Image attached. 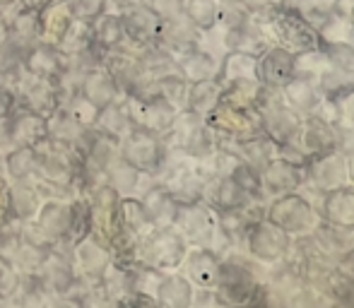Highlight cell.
<instances>
[{
	"label": "cell",
	"instance_id": "6da1fadb",
	"mask_svg": "<svg viewBox=\"0 0 354 308\" xmlns=\"http://www.w3.org/2000/svg\"><path fill=\"white\" fill-rule=\"evenodd\" d=\"M210 173L212 171L207 159H193L188 154L169 152L154 181L162 183L178 205H186V202L201 200L203 186Z\"/></svg>",
	"mask_w": 354,
	"mask_h": 308
},
{
	"label": "cell",
	"instance_id": "7a4b0ae2",
	"mask_svg": "<svg viewBox=\"0 0 354 308\" xmlns=\"http://www.w3.org/2000/svg\"><path fill=\"white\" fill-rule=\"evenodd\" d=\"M162 140L169 152L188 154L193 159H210L219 147L217 135L207 126V121L191 108L176 111L171 126L162 133Z\"/></svg>",
	"mask_w": 354,
	"mask_h": 308
},
{
	"label": "cell",
	"instance_id": "3957f363",
	"mask_svg": "<svg viewBox=\"0 0 354 308\" xmlns=\"http://www.w3.org/2000/svg\"><path fill=\"white\" fill-rule=\"evenodd\" d=\"M174 227L181 231V236L188 241V246L210 248L219 258H224L234 248L232 243H229V238L219 231L217 212H214L205 200L178 205Z\"/></svg>",
	"mask_w": 354,
	"mask_h": 308
},
{
	"label": "cell",
	"instance_id": "277c9868",
	"mask_svg": "<svg viewBox=\"0 0 354 308\" xmlns=\"http://www.w3.org/2000/svg\"><path fill=\"white\" fill-rule=\"evenodd\" d=\"M77 176H80V154L75 152L73 145L46 137L37 147V176L34 178H41V181L51 183V186L63 188V191L71 193L75 198L80 195Z\"/></svg>",
	"mask_w": 354,
	"mask_h": 308
},
{
	"label": "cell",
	"instance_id": "5b68a950",
	"mask_svg": "<svg viewBox=\"0 0 354 308\" xmlns=\"http://www.w3.org/2000/svg\"><path fill=\"white\" fill-rule=\"evenodd\" d=\"M258 285H261V277L256 275V267L248 258H241L229 251L219 260L217 285H214L217 304H251Z\"/></svg>",
	"mask_w": 354,
	"mask_h": 308
},
{
	"label": "cell",
	"instance_id": "8992f818",
	"mask_svg": "<svg viewBox=\"0 0 354 308\" xmlns=\"http://www.w3.org/2000/svg\"><path fill=\"white\" fill-rule=\"evenodd\" d=\"M8 84L12 87L15 99H17V106L29 108L34 113H41V116H51L53 111L61 108V104L66 102L68 92L63 89L61 82L56 79L39 77L34 73L19 68L15 75L8 77Z\"/></svg>",
	"mask_w": 354,
	"mask_h": 308
},
{
	"label": "cell",
	"instance_id": "52a82bcc",
	"mask_svg": "<svg viewBox=\"0 0 354 308\" xmlns=\"http://www.w3.org/2000/svg\"><path fill=\"white\" fill-rule=\"evenodd\" d=\"M186 251L188 241L176 227H154L149 233H145L138 246V262L162 272H174L186 258Z\"/></svg>",
	"mask_w": 354,
	"mask_h": 308
},
{
	"label": "cell",
	"instance_id": "ba28073f",
	"mask_svg": "<svg viewBox=\"0 0 354 308\" xmlns=\"http://www.w3.org/2000/svg\"><path fill=\"white\" fill-rule=\"evenodd\" d=\"M205 121L217 135V142H239L263 133V121L256 106H234V104L219 102L207 113Z\"/></svg>",
	"mask_w": 354,
	"mask_h": 308
},
{
	"label": "cell",
	"instance_id": "9c48e42d",
	"mask_svg": "<svg viewBox=\"0 0 354 308\" xmlns=\"http://www.w3.org/2000/svg\"><path fill=\"white\" fill-rule=\"evenodd\" d=\"M266 217L272 224H277L280 229L287 231L289 236L311 233L318 222H321V215L313 207V202L299 191L277 195V200L266 210Z\"/></svg>",
	"mask_w": 354,
	"mask_h": 308
},
{
	"label": "cell",
	"instance_id": "30bf717a",
	"mask_svg": "<svg viewBox=\"0 0 354 308\" xmlns=\"http://www.w3.org/2000/svg\"><path fill=\"white\" fill-rule=\"evenodd\" d=\"M48 137V118L29 108L15 106L0 121V154L12 147H39Z\"/></svg>",
	"mask_w": 354,
	"mask_h": 308
},
{
	"label": "cell",
	"instance_id": "8fae6325",
	"mask_svg": "<svg viewBox=\"0 0 354 308\" xmlns=\"http://www.w3.org/2000/svg\"><path fill=\"white\" fill-rule=\"evenodd\" d=\"M167 154L169 150H167V145H164L162 135L142 131V128H131V131L121 137V142H118V157L131 164V166L149 173L152 178L159 173Z\"/></svg>",
	"mask_w": 354,
	"mask_h": 308
},
{
	"label": "cell",
	"instance_id": "7c38bea8",
	"mask_svg": "<svg viewBox=\"0 0 354 308\" xmlns=\"http://www.w3.org/2000/svg\"><path fill=\"white\" fill-rule=\"evenodd\" d=\"M272 27L275 34L280 37L282 48H287L289 53H308V51H318L321 48L323 37L292 8V5L284 0V5L280 8V12L272 19Z\"/></svg>",
	"mask_w": 354,
	"mask_h": 308
},
{
	"label": "cell",
	"instance_id": "4fadbf2b",
	"mask_svg": "<svg viewBox=\"0 0 354 308\" xmlns=\"http://www.w3.org/2000/svg\"><path fill=\"white\" fill-rule=\"evenodd\" d=\"M123 106H126L133 128H142V131L157 133V135H162L176 116V108L159 94L123 97Z\"/></svg>",
	"mask_w": 354,
	"mask_h": 308
},
{
	"label": "cell",
	"instance_id": "5bb4252c",
	"mask_svg": "<svg viewBox=\"0 0 354 308\" xmlns=\"http://www.w3.org/2000/svg\"><path fill=\"white\" fill-rule=\"evenodd\" d=\"M89 202V217H92V231L99 238H104L106 243H111V238L121 231V222H118V195L109 183L92 188L84 193Z\"/></svg>",
	"mask_w": 354,
	"mask_h": 308
},
{
	"label": "cell",
	"instance_id": "9a60e30c",
	"mask_svg": "<svg viewBox=\"0 0 354 308\" xmlns=\"http://www.w3.org/2000/svg\"><path fill=\"white\" fill-rule=\"evenodd\" d=\"M243 243H246V251L251 253L256 260L277 262V260H282L284 253H287L289 243H292V236L284 229H280L277 224H272L268 217H263L256 224H251Z\"/></svg>",
	"mask_w": 354,
	"mask_h": 308
},
{
	"label": "cell",
	"instance_id": "2e32d148",
	"mask_svg": "<svg viewBox=\"0 0 354 308\" xmlns=\"http://www.w3.org/2000/svg\"><path fill=\"white\" fill-rule=\"evenodd\" d=\"M73 262L80 277L89 282H99L106 267L113 262V253L104 238H99L94 231L82 236L73 248Z\"/></svg>",
	"mask_w": 354,
	"mask_h": 308
},
{
	"label": "cell",
	"instance_id": "e0dca14e",
	"mask_svg": "<svg viewBox=\"0 0 354 308\" xmlns=\"http://www.w3.org/2000/svg\"><path fill=\"white\" fill-rule=\"evenodd\" d=\"M289 142H297L301 152L311 159L318 154L337 150V131L321 113H306V116H301V128H299L297 137Z\"/></svg>",
	"mask_w": 354,
	"mask_h": 308
},
{
	"label": "cell",
	"instance_id": "ac0fdd59",
	"mask_svg": "<svg viewBox=\"0 0 354 308\" xmlns=\"http://www.w3.org/2000/svg\"><path fill=\"white\" fill-rule=\"evenodd\" d=\"M306 183L316 188V193H326L333 188H340L350 183L347 176V159L342 152L333 150L318 154L306 162Z\"/></svg>",
	"mask_w": 354,
	"mask_h": 308
},
{
	"label": "cell",
	"instance_id": "d6986e66",
	"mask_svg": "<svg viewBox=\"0 0 354 308\" xmlns=\"http://www.w3.org/2000/svg\"><path fill=\"white\" fill-rule=\"evenodd\" d=\"M306 183V166L292 164L282 157H275L261 169V191L263 195H284V193L301 191Z\"/></svg>",
	"mask_w": 354,
	"mask_h": 308
},
{
	"label": "cell",
	"instance_id": "ffe728a7",
	"mask_svg": "<svg viewBox=\"0 0 354 308\" xmlns=\"http://www.w3.org/2000/svg\"><path fill=\"white\" fill-rule=\"evenodd\" d=\"M22 68L39 77H46V79H56V82L63 84L66 79L68 70H71V58L68 53H63L56 44H34L27 53H24V61Z\"/></svg>",
	"mask_w": 354,
	"mask_h": 308
},
{
	"label": "cell",
	"instance_id": "44dd1931",
	"mask_svg": "<svg viewBox=\"0 0 354 308\" xmlns=\"http://www.w3.org/2000/svg\"><path fill=\"white\" fill-rule=\"evenodd\" d=\"M219 260H222V258L214 251H210V248L188 246L186 258L181 260L178 270L191 282L193 289H214V285H217Z\"/></svg>",
	"mask_w": 354,
	"mask_h": 308
},
{
	"label": "cell",
	"instance_id": "7402d4cb",
	"mask_svg": "<svg viewBox=\"0 0 354 308\" xmlns=\"http://www.w3.org/2000/svg\"><path fill=\"white\" fill-rule=\"evenodd\" d=\"M201 200H205L214 212L222 210H241L253 200L232 176H222V173H210L203 186Z\"/></svg>",
	"mask_w": 354,
	"mask_h": 308
},
{
	"label": "cell",
	"instance_id": "603a6c76",
	"mask_svg": "<svg viewBox=\"0 0 354 308\" xmlns=\"http://www.w3.org/2000/svg\"><path fill=\"white\" fill-rule=\"evenodd\" d=\"M297 75V56L289 53L287 48L275 46L266 48L261 56L256 58V77L266 87L282 89L284 84Z\"/></svg>",
	"mask_w": 354,
	"mask_h": 308
},
{
	"label": "cell",
	"instance_id": "cb8c5ba5",
	"mask_svg": "<svg viewBox=\"0 0 354 308\" xmlns=\"http://www.w3.org/2000/svg\"><path fill=\"white\" fill-rule=\"evenodd\" d=\"M71 217H73L71 200L46 198V200H41V207H39L37 217H34V227H37L39 233H41L46 241L56 243V241H61V238H66L68 231H71Z\"/></svg>",
	"mask_w": 354,
	"mask_h": 308
},
{
	"label": "cell",
	"instance_id": "d4e9b609",
	"mask_svg": "<svg viewBox=\"0 0 354 308\" xmlns=\"http://www.w3.org/2000/svg\"><path fill=\"white\" fill-rule=\"evenodd\" d=\"M203 32L186 17V15H178V17L171 19H162L159 24V34L157 41L171 53L174 58H178L181 53L191 51L201 44Z\"/></svg>",
	"mask_w": 354,
	"mask_h": 308
},
{
	"label": "cell",
	"instance_id": "484cf974",
	"mask_svg": "<svg viewBox=\"0 0 354 308\" xmlns=\"http://www.w3.org/2000/svg\"><path fill=\"white\" fill-rule=\"evenodd\" d=\"M39 277H41L48 294L58 296V299H63V296L75 287V282L80 280L73 258L63 256V253L53 251V248L46 256V260H44V265L39 267Z\"/></svg>",
	"mask_w": 354,
	"mask_h": 308
},
{
	"label": "cell",
	"instance_id": "4316f807",
	"mask_svg": "<svg viewBox=\"0 0 354 308\" xmlns=\"http://www.w3.org/2000/svg\"><path fill=\"white\" fill-rule=\"evenodd\" d=\"M75 92L82 94L84 99H89L97 108H104V106H109V104L121 102L123 99L116 79L109 75L106 68H94V70L82 73L77 79Z\"/></svg>",
	"mask_w": 354,
	"mask_h": 308
},
{
	"label": "cell",
	"instance_id": "83f0119b",
	"mask_svg": "<svg viewBox=\"0 0 354 308\" xmlns=\"http://www.w3.org/2000/svg\"><path fill=\"white\" fill-rule=\"evenodd\" d=\"M121 22H123V32H126V41L149 44V41H157L162 17L154 10H149L145 3H138L133 8L121 10Z\"/></svg>",
	"mask_w": 354,
	"mask_h": 308
},
{
	"label": "cell",
	"instance_id": "f1b7e54d",
	"mask_svg": "<svg viewBox=\"0 0 354 308\" xmlns=\"http://www.w3.org/2000/svg\"><path fill=\"white\" fill-rule=\"evenodd\" d=\"M318 215L321 220L330 222L342 229H354V188L340 186L326 191L318 202Z\"/></svg>",
	"mask_w": 354,
	"mask_h": 308
},
{
	"label": "cell",
	"instance_id": "f546056e",
	"mask_svg": "<svg viewBox=\"0 0 354 308\" xmlns=\"http://www.w3.org/2000/svg\"><path fill=\"white\" fill-rule=\"evenodd\" d=\"M140 202L145 207V215L152 222V227H174L178 212V202L171 198V193L162 186L159 181H152L140 193Z\"/></svg>",
	"mask_w": 354,
	"mask_h": 308
},
{
	"label": "cell",
	"instance_id": "4dcf8cb0",
	"mask_svg": "<svg viewBox=\"0 0 354 308\" xmlns=\"http://www.w3.org/2000/svg\"><path fill=\"white\" fill-rule=\"evenodd\" d=\"M8 41L17 51L27 53L34 44H39V12L32 8L17 5L8 12Z\"/></svg>",
	"mask_w": 354,
	"mask_h": 308
},
{
	"label": "cell",
	"instance_id": "1f68e13d",
	"mask_svg": "<svg viewBox=\"0 0 354 308\" xmlns=\"http://www.w3.org/2000/svg\"><path fill=\"white\" fill-rule=\"evenodd\" d=\"M154 178L149 173L140 171V169L131 166L128 162H123L121 157H116L106 169V183L118 193V195H140L145 188L152 183Z\"/></svg>",
	"mask_w": 354,
	"mask_h": 308
},
{
	"label": "cell",
	"instance_id": "d6a6232c",
	"mask_svg": "<svg viewBox=\"0 0 354 308\" xmlns=\"http://www.w3.org/2000/svg\"><path fill=\"white\" fill-rule=\"evenodd\" d=\"M176 70H178V75L186 77L188 82H201V79L217 77L219 56H214V53H210L203 46H196L176 58Z\"/></svg>",
	"mask_w": 354,
	"mask_h": 308
},
{
	"label": "cell",
	"instance_id": "836d02e7",
	"mask_svg": "<svg viewBox=\"0 0 354 308\" xmlns=\"http://www.w3.org/2000/svg\"><path fill=\"white\" fill-rule=\"evenodd\" d=\"M73 19L75 17L66 0H56V3H51L48 8H44L41 12H39V41L56 44L58 46V41L63 39V34L71 27Z\"/></svg>",
	"mask_w": 354,
	"mask_h": 308
},
{
	"label": "cell",
	"instance_id": "e575fe53",
	"mask_svg": "<svg viewBox=\"0 0 354 308\" xmlns=\"http://www.w3.org/2000/svg\"><path fill=\"white\" fill-rule=\"evenodd\" d=\"M44 198L34 188L32 181H8V205L15 220L29 222L37 217Z\"/></svg>",
	"mask_w": 354,
	"mask_h": 308
},
{
	"label": "cell",
	"instance_id": "d590c367",
	"mask_svg": "<svg viewBox=\"0 0 354 308\" xmlns=\"http://www.w3.org/2000/svg\"><path fill=\"white\" fill-rule=\"evenodd\" d=\"M193 285L181 272H164L157 289V306L167 308H188L193 306Z\"/></svg>",
	"mask_w": 354,
	"mask_h": 308
},
{
	"label": "cell",
	"instance_id": "8d00e7d4",
	"mask_svg": "<svg viewBox=\"0 0 354 308\" xmlns=\"http://www.w3.org/2000/svg\"><path fill=\"white\" fill-rule=\"evenodd\" d=\"M92 41L97 44L102 51H113V48H121L126 41V32H123L121 12H102L99 17L92 19Z\"/></svg>",
	"mask_w": 354,
	"mask_h": 308
},
{
	"label": "cell",
	"instance_id": "74e56055",
	"mask_svg": "<svg viewBox=\"0 0 354 308\" xmlns=\"http://www.w3.org/2000/svg\"><path fill=\"white\" fill-rule=\"evenodd\" d=\"M294 10L316 29L323 34L337 17L342 19L340 10H337V0H289Z\"/></svg>",
	"mask_w": 354,
	"mask_h": 308
},
{
	"label": "cell",
	"instance_id": "f35d334b",
	"mask_svg": "<svg viewBox=\"0 0 354 308\" xmlns=\"http://www.w3.org/2000/svg\"><path fill=\"white\" fill-rule=\"evenodd\" d=\"M3 171L8 181H32L37 176V147H12L3 152Z\"/></svg>",
	"mask_w": 354,
	"mask_h": 308
},
{
	"label": "cell",
	"instance_id": "ab89813d",
	"mask_svg": "<svg viewBox=\"0 0 354 308\" xmlns=\"http://www.w3.org/2000/svg\"><path fill=\"white\" fill-rule=\"evenodd\" d=\"M118 222H121L123 231L140 238V241H142L145 233H149L154 229L152 222H149L147 215H145L140 198H136V195H123L121 200H118Z\"/></svg>",
	"mask_w": 354,
	"mask_h": 308
},
{
	"label": "cell",
	"instance_id": "60d3db41",
	"mask_svg": "<svg viewBox=\"0 0 354 308\" xmlns=\"http://www.w3.org/2000/svg\"><path fill=\"white\" fill-rule=\"evenodd\" d=\"M219 102H222V82H219L217 77L191 82V87H188L186 108H191L198 116L207 118V113H210Z\"/></svg>",
	"mask_w": 354,
	"mask_h": 308
},
{
	"label": "cell",
	"instance_id": "b9f144b4",
	"mask_svg": "<svg viewBox=\"0 0 354 308\" xmlns=\"http://www.w3.org/2000/svg\"><path fill=\"white\" fill-rule=\"evenodd\" d=\"M94 128H97L99 133H104V135H109V137H113V140L121 142V137L133 128L126 106H123V99L121 102H113V104H109V106L99 108V116H97Z\"/></svg>",
	"mask_w": 354,
	"mask_h": 308
},
{
	"label": "cell",
	"instance_id": "7bdbcfd3",
	"mask_svg": "<svg viewBox=\"0 0 354 308\" xmlns=\"http://www.w3.org/2000/svg\"><path fill=\"white\" fill-rule=\"evenodd\" d=\"M316 287L326 291V296L335 304H354V277L340 265L328 270Z\"/></svg>",
	"mask_w": 354,
	"mask_h": 308
},
{
	"label": "cell",
	"instance_id": "ee69618b",
	"mask_svg": "<svg viewBox=\"0 0 354 308\" xmlns=\"http://www.w3.org/2000/svg\"><path fill=\"white\" fill-rule=\"evenodd\" d=\"M222 3L219 0H183V15L196 24L201 32L217 27Z\"/></svg>",
	"mask_w": 354,
	"mask_h": 308
},
{
	"label": "cell",
	"instance_id": "f6af8a7d",
	"mask_svg": "<svg viewBox=\"0 0 354 308\" xmlns=\"http://www.w3.org/2000/svg\"><path fill=\"white\" fill-rule=\"evenodd\" d=\"M154 82H157V94H159V97L167 99V102L171 104L176 111L186 108L188 87H191V82H188L186 77H181L178 73H169V75L157 77Z\"/></svg>",
	"mask_w": 354,
	"mask_h": 308
},
{
	"label": "cell",
	"instance_id": "bcb514c9",
	"mask_svg": "<svg viewBox=\"0 0 354 308\" xmlns=\"http://www.w3.org/2000/svg\"><path fill=\"white\" fill-rule=\"evenodd\" d=\"M82 131L84 128L80 126L77 121H73L63 108H58V111H53L51 116H48V137H53V140H58V142L75 145V142L80 140V135H82Z\"/></svg>",
	"mask_w": 354,
	"mask_h": 308
},
{
	"label": "cell",
	"instance_id": "7dc6e473",
	"mask_svg": "<svg viewBox=\"0 0 354 308\" xmlns=\"http://www.w3.org/2000/svg\"><path fill=\"white\" fill-rule=\"evenodd\" d=\"M89 44H92V22H87V19H73L71 27L63 34V39L58 41V48L63 53H68V56H73V53L87 48Z\"/></svg>",
	"mask_w": 354,
	"mask_h": 308
},
{
	"label": "cell",
	"instance_id": "c3c4849f",
	"mask_svg": "<svg viewBox=\"0 0 354 308\" xmlns=\"http://www.w3.org/2000/svg\"><path fill=\"white\" fill-rule=\"evenodd\" d=\"M61 108L73 118V121H77L82 128H94L97 116H99V108L94 106L89 99H84L82 94H77V92L68 94L66 102L61 104Z\"/></svg>",
	"mask_w": 354,
	"mask_h": 308
},
{
	"label": "cell",
	"instance_id": "681fc988",
	"mask_svg": "<svg viewBox=\"0 0 354 308\" xmlns=\"http://www.w3.org/2000/svg\"><path fill=\"white\" fill-rule=\"evenodd\" d=\"M71 207H73V217H71V231H68V236L77 243L80 238L87 236V233L92 231V217H89L87 195H84V193L75 195L71 200Z\"/></svg>",
	"mask_w": 354,
	"mask_h": 308
},
{
	"label": "cell",
	"instance_id": "f907efd6",
	"mask_svg": "<svg viewBox=\"0 0 354 308\" xmlns=\"http://www.w3.org/2000/svg\"><path fill=\"white\" fill-rule=\"evenodd\" d=\"M19 285V270L5 253H0V301H8Z\"/></svg>",
	"mask_w": 354,
	"mask_h": 308
},
{
	"label": "cell",
	"instance_id": "816d5d0a",
	"mask_svg": "<svg viewBox=\"0 0 354 308\" xmlns=\"http://www.w3.org/2000/svg\"><path fill=\"white\" fill-rule=\"evenodd\" d=\"M66 3L75 19H87V22H92L94 17L106 12L109 5H111L109 0H66Z\"/></svg>",
	"mask_w": 354,
	"mask_h": 308
},
{
	"label": "cell",
	"instance_id": "f5cc1de1",
	"mask_svg": "<svg viewBox=\"0 0 354 308\" xmlns=\"http://www.w3.org/2000/svg\"><path fill=\"white\" fill-rule=\"evenodd\" d=\"M149 10L159 15L162 19H171L183 15V0H142Z\"/></svg>",
	"mask_w": 354,
	"mask_h": 308
},
{
	"label": "cell",
	"instance_id": "db71d44e",
	"mask_svg": "<svg viewBox=\"0 0 354 308\" xmlns=\"http://www.w3.org/2000/svg\"><path fill=\"white\" fill-rule=\"evenodd\" d=\"M12 222H15V217L8 205V178H5V181H0V231L8 229Z\"/></svg>",
	"mask_w": 354,
	"mask_h": 308
},
{
	"label": "cell",
	"instance_id": "11a10c76",
	"mask_svg": "<svg viewBox=\"0 0 354 308\" xmlns=\"http://www.w3.org/2000/svg\"><path fill=\"white\" fill-rule=\"evenodd\" d=\"M17 106V99H15V92L8 82H0V121L10 116V111Z\"/></svg>",
	"mask_w": 354,
	"mask_h": 308
},
{
	"label": "cell",
	"instance_id": "9f6ffc18",
	"mask_svg": "<svg viewBox=\"0 0 354 308\" xmlns=\"http://www.w3.org/2000/svg\"><path fill=\"white\" fill-rule=\"evenodd\" d=\"M51 3H56V0H19V5L37 10V12H41V10H44V8H48Z\"/></svg>",
	"mask_w": 354,
	"mask_h": 308
},
{
	"label": "cell",
	"instance_id": "6f0895ef",
	"mask_svg": "<svg viewBox=\"0 0 354 308\" xmlns=\"http://www.w3.org/2000/svg\"><path fill=\"white\" fill-rule=\"evenodd\" d=\"M8 44V15L0 12V48Z\"/></svg>",
	"mask_w": 354,
	"mask_h": 308
},
{
	"label": "cell",
	"instance_id": "680465c9",
	"mask_svg": "<svg viewBox=\"0 0 354 308\" xmlns=\"http://www.w3.org/2000/svg\"><path fill=\"white\" fill-rule=\"evenodd\" d=\"M109 3L113 5V8L121 12V10H126V8H133V5H138V3H142V0H109Z\"/></svg>",
	"mask_w": 354,
	"mask_h": 308
},
{
	"label": "cell",
	"instance_id": "91938a15",
	"mask_svg": "<svg viewBox=\"0 0 354 308\" xmlns=\"http://www.w3.org/2000/svg\"><path fill=\"white\" fill-rule=\"evenodd\" d=\"M19 5V0H0V12L8 15L10 10H15Z\"/></svg>",
	"mask_w": 354,
	"mask_h": 308
},
{
	"label": "cell",
	"instance_id": "94428289",
	"mask_svg": "<svg viewBox=\"0 0 354 308\" xmlns=\"http://www.w3.org/2000/svg\"><path fill=\"white\" fill-rule=\"evenodd\" d=\"M347 176H350V181L354 183V152L352 154H347Z\"/></svg>",
	"mask_w": 354,
	"mask_h": 308
},
{
	"label": "cell",
	"instance_id": "6125c7cd",
	"mask_svg": "<svg viewBox=\"0 0 354 308\" xmlns=\"http://www.w3.org/2000/svg\"><path fill=\"white\" fill-rule=\"evenodd\" d=\"M5 178L8 176H5V171H3V154H0V181H5Z\"/></svg>",
	"mask_w": 354,
	"mask_h": 308
},
{
	"label": "cell",
	"instance_id": "be15d7a7",
	"mask_svg": "<svg viewBox=\"0 0 354 308\" xmlns=\"http://www.w3.org/2000/svg\"><path fill=\"white\" fill-rule=\"evenodd\" d=\"M350 24L354 27V3H352V8H350Z\"/></svg>",
	"mask_w": 354,
	"mask_h": 308
}]
</instances>
